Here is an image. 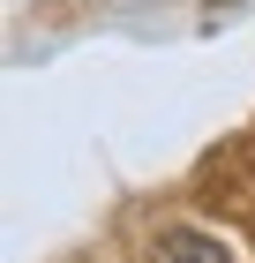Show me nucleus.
<instances>
[{"instance_id": "nucleus-1", "label": "nucleus", "mask_w": 255, "mask_h": 263, "mask_svg": "<svg viewBox=\"0 0 255 263\" xmlns=\"http://www.w3.org/2000/svg\"><path fill=\"white\" fill-rule=\"evenodd\" d=\"M150 256H158V263H233V256H225V241L203 233V226H165Z\"/></svg>"}]
</instances>
